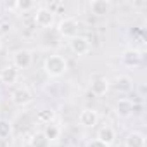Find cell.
<instances>
[{
  "label": "cell",
  "instance_id": "30bf717a",
  "mask_svg": "<svg viewBox=\"0 0 147 147\" xmlns=\"http://www.w3.org/2000/svg\"><path fill=\"white\" fill-rule=\"evenodd\" d=\"M109 87H111V83H109V80L107 78H95V80H92V83H90V90H92V94L94 95H106L107 92H109Z\"/></svg>",
  "mask_w": 147,
  "mask_h": 147
},
{
  "label": "cell",
  "instance_id": "44dd1931",
  "mask_svg": "<svg viewBox=\"0 0 147 147\" xmlns=\"http://www.w3.org/2000/svg\"><path fill=\"white\" fill-rule=\"evenodd\" d=\"M87 147H109V145H106V144H102V142H99V140L95 138V140L88 142V145H87Z\"/></svg>",
  "mask_w": 147,
  "mask_h": 147
},
{
  "label": "cell",
  "instance_id": "ba28073f",
  "mask_svg": "<svg viewBox=\"0 0 147 147\" xmlns=\"http://www.w3.org/2000/svg\"><path fill=\"white\" fill-rule=\"evenodd\" d=\"M19 78V69H16L12 64H7L0 69V82L5 85H14Z\"/></svg>",
  "mask_w": 147,
  "mask_h": 147
},
{
  "label": "cell",
  "instance_id": "7c38bea8",
  "mask_svg": "<svg viewBox=\"0 0 147 147\" xmlns=\"http://www.w3.org/2000/svg\"><path fill=\"white\" fill-rule=\"evenodd\" d=\"M90 7V12L95 14V16H106L109 11H111V2L109 0H92L88 4Z\"/></svg>",
  "mask_w": 147,
  "mask_h": 147
},
{
  "label": "cell",
  "instance_id": "277c9868",
  "mask_svg": "<svg viewBox=\"0 0 147 147\" xmlns=\"http://www.w3.org/2000/svg\"><path fill=\"white\" fill-rule=\"evenodd\" d=\"M54 21H55V14H54L52 9H47V7L36 9V12H35V23H36V26H40V28H50V26H54Z\"/></svg>",
  "mask_w": 147,
  "mask_h": 147
},
{
  "label": "cell",
  "instance_id": "6da1fadb",
  "mask_svg": "<svg viewBox=\"0 0 147 147\" xmlns=\"http://www.w3.org/2000/svg\"><path fill=\"white\" fill-rule=\"evenodd\" d=\"M43 69H45V73L49 76L59 78V76H62L64 73L67 71V61L62 55H57V54L49 55L45 59V62H43Z\"/></svg>",
  "mask_w": 147,
  "mask_h": 147
},
{
  "label": "cell",
  "instance_id": "4fadbf2b",
  "mask_svg": "<svg viewBox=\"0 0 147 147\" xmlns=\"http://www.w3.org/2000/svg\"><path fill=\"white\" fill-rule=\"evenodd\" d=\"M121 61H123V64H126V66H138L140 61H142V52L137 50V49H128V50L123 52Z\"/></svg>",
  "mask_w": 147,
  "mask_h": 147
},
{
  "label": "cell",
  "instance_id": "8fae6325",
  "mask_svg": "<svg viewBox=\"0 0 147 147\" xmlns=\"http://www.w3.org/2000/svg\"><path fill=\"white\" fill-rule=\"evenodd\" d=\"M114 111L119 118H130L133 114V102L128 99H119L114 106Z\"/></svg>",
  "mask_w": 147,
  "mask_h": 147
},
{
  "label": "cell",
  "instance_id": "8992f818",
  "mask_svg": "<svg viewBox=\"0 0 147 147\" xmlns=\"http://www.w3.org/2000/svg\"><path fill=\"white\" fill-rule=\"evenodd\" d=\"M11 100H12V104H16V106H26V104H30V102L33 100V94H31L30 88L19 87V88H16V90L12 92Z\"/></svg>",
  "mask_w": 147,
  "mask_h": 147
},
{
  "label": "cell",
  "instance_id": "7a4b0ae2",
  "mask_svg": "<svg viewBox=\"0 0 147 147\" xmlns=\"http://www.w3.org/2000/svg\"><path fill=\"white\" fill-rule=\"evenodd\" d=\"M78 21L76 19H73V18H64V19H61L59 23H57V31H59V35L61 36H64V38H75L76 35H78Z\"/></svg>",
  "mask_w": 147,
  "mask_h": 147
},
{
  "label": "cell",
  "instance_id": "5b68a950",
  "mask_svg": "<svg viewBox=\"0 0 147 147\" xmlns=\"http://www.w3.org/2000/svg\"><path fill=\"white\" fill-rule=\"evenodd\" d=\"M31 61H33V55L26 49L16 50L14 55H12V66L16 69H26V67H30L31 66Z\"/></svg>",
  "mask_w": 147,
  "mask_h": 147
},
{
  "label": "cell",
  "instance_id": "e0dca14e",
  "mask_svg": "<svg viewBox=\"0 0 147 147\" xmlns=\"http://www.w3.org/2000/svg\"><path fill=\"white\" fill-rule=\"evenodd\" d=\"M54 118H55V113H54L52 109H42V111H38V114H36V119H38L40 123H45V125H50Z\"/></svg>",
  "mask_w": 147,
  "mask_h": 147
},
{
  "label": "cell",
  "instance_id": "ac0fdd59",
  "mask_svg": "<svg viewBox=\"0 0 147 147\" xmlns=\"http://www.w3.org/2000/svg\"><path fill=\"white\" fill-rule=\"evenodd\" d=\"M50 142L47 140V137L40 131V133H35L31 137V147H49Z\"/></svg>",
  "mask_w": 147,
  "mask_h": 147
},
{
  "label": "cell",
  "instance_id": "3957f363",
  "mask_svg": "<svg viewBox=\"0 0 147 147\" xmlns=\"http://www.w3.org/2000/svg\"><path fill=\"white\" fill-rule=\"evenodd\" d=\"M69 49L75 52L76 55H87V54H90L92 45H90V40H88L87 36L76 35L75 38L69 40Z\"/></svg>",
  "mask_w": 147,
  "mask_h": 147
},
{
  "label": "cell",
  "instance_id": "5bb4252c",
  "mask_svg": "<svg viewBox=\"0 0 147 147\" xmlns=\"http://www.w3.org/2000/svg\"><path fill=\"white\" fill-rule=\"evenodd\" d=\"M125 147H145V135L140 131H131L125 138Z\"/></svg>",
  "mask_w": 147,
  "mask_h": 147
},
{
  "label": "cell",
  "instance_id": "ffe728a7",
  "mask_svg": "<svg viewBox=\"0 0 147 147\" xmlns=\"http://www.w3.org/2000/svg\"><path fill=\"white\" fill-rule=\"evenodd\" d=\"M14 7H18V9H19V11H23V12H28V11L35 9V7H36V4H35V2H31V0H19V2H16V4H14Z\"/></svg>",
  "mask_w": 147,
  "mask_h": 147
},
{
  "label": "cell",
  "instance_id": "d6986e66",
  "mask_svg": "<svg viewBox=\"0 0 147 147\" xmlns=\"http://www.w3.org/2000/svg\"><path fill=\"white\" fill-rule=\"evenodd\" d=\"M12 135V125L7 119H0V138H9Z\"/></svg>",
  "mask_w": 147,
  "mask_h": 147
},
{
  "label": "cell",
  "instance_id": "52a82bcc",
  "mask_svg": "<svg viewBox=\"0 0 147 147\" xmlns=\"http://www.w3.org/2000/svg\"><path fill=\"white\" fill-rule=\"evenodd\" d=\"M78 123H80L82 126H85V128H94V126L99 123V113H97L95 109L87 107V109H83V111L80 113Z\"/></svg>",
  "mask_w": 147,
  "mask_h": 147
},
{
  "label": "cell",
  "instance_id": "9c48e42d",
  "mask_svg": "<svg viewBox=\"0 0 147 147\" xmlns=\"http://www.w3.org/2000/svg\"><path fill=\"white\" fill-rule=\"evenodd\" d=\"M97 140L111 147V145L114 144V140H116V131H114V128L109 126V125H104L102 128H99V131H97Z\"/></svg>",
  "mask_w": 147,
  "mask_h": 147
},
{
  "label": "cell",
  "instance_id": "7402d4cb",
  "mask_svg": "<svg viewBox=\"0 0 147 147\" xmlns=\"http://www.w3.org/2000/svg\"><path fill=\"white\" fill-rule=\"evenodd\" d=\"M0 47H2V40H0Z\"/></svg>",
  "mask_w": 147,
  "mask_h": 147
},
{
  "label": "cell",
  "instance_id": "9a60e30c",
  "mask_svg": "<svg viewBox=\"0 0 147 147\" xmlns=\"http://www.w3.org/2000/svg\"><path fill=\"white\" fill-rule=\"evenodd\" d=\"M113 87H114L118 92H130V90L133 88V80H131L130 76H126V75H119V76L114 78Z\"/></svg>",
  "mask_w": 147,
  "mask_h": 147
},
{
  "label": "cell",
  "instance_id": "2e32d148",
  "mask_svg": "<svg viewBox=\"0 0 147 147\" xmlns=\"http://www.w3.org/2000/svg\"><path fill=\"white\" fill-rule=\"evenodd\" d=\"M42 133L47 137V140H49V142H54V140H59V138H61V128H59L57 125H52V123H50V125H47V126H45V130H43Z\"/></svg>",
  "mask_w": 147,
  "mask_h": 147
}]
</instances>
